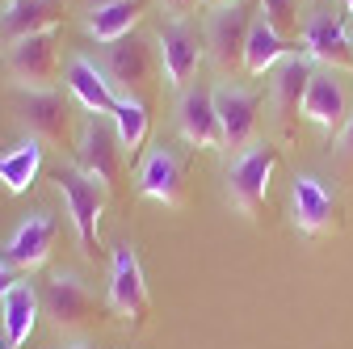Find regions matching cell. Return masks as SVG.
Segmentation results:
<instances>
[{
	"label": "cell",
	"instance_id": "6da1fadb",
	"mask_svg": "<svg viewBox=\"0 0 353 349\" xmlns=\"http://www.w3.org/2000/svg\"><path fill=\"white\" fill-rule=\"evenodd\" d=\"M55 190L63 194V206L72 215V228H76V240H80V252L88 261L101 257V244H97V223H101V210H105V186L93 181L88 172H80L76 164H59L51 172Z\"/></svg>",
	"mask_w": 353,
	"mask_h": 349
},
{
	"label": "cell",
	"instance_id": "7a4b0ae2",
	"mask_svg": "<svg viewBox=\"0 0 353 349\" xmlns=\"http://www.w3.org/2000/svg\"><path fill=\"white\" fill-rule=\"evenodd\" d=\"M282 160L278 143H252L244 148L232 168H228V202L244 215V219H261V206L270 198V177Z\"/></svg>",
	"mask_w": 353,
	"mask_h": 349
},
{
	"label": "cell",
	"instance_id": "3957f363",
	"mask_svg": "<svg viewBox=\"0 0 353 349\" xmlns=\"http://www.w3.org/2000/svg\"><path fill=\"white\" fill-rule=\"evenodd\" d=\"M256 13H261V5H252V0H232V5H223V9H210L206 51H210L219 72L244 68V47H248V34H252Z\"/></svg>",
	"mask_w": 353,
	"mask_h": 349
},
{
	"label": "cell",
	"instance_id": "277c9868",
	"mask_svg": "<svg viewBox=\"0 0 353 349\" xmlns=\"http://www.w3.org/2000/svg\"><path fill=\"white\" fill-rule=\"evenodd\" d=\"M5 68H9L17 89H26V93H51L55 89V76H59V38H55V30L9 42Z\"/></svg>",
	"mask_w": 353,
	"mask_h": 349
},
{
	"label": "cell",
	"instance_id": "5b68a950",
	"mask_svg": "<svg viewBox=\"0 0 353 349\" xmlns=\"http://www.w3.org/2000/svg\"><path fill=\"white\" fill-rule=\"evenodd\" d=\"M76 168L88 172L93 181H101L105 190H118L122 181V139H118V130L114 122H105L101 114H88V122L80 126V135H76Z\"/></svg>",
	"mask_w": 353,
	"mask_h": 349
},
{
	"label": "cell",
	"instance_id": "8992f818",
	"mask_svg": "<svg viewBox=\"0 0 353 349\" xmlns=\"http://www.w3.org/2000/svg\"><path fill=\"white\" fill-rule=\"evenodd\" d=\"M290 219H294V228L303 236L320 240V236H332V232L345 228V206L320 177L303 172V177H294V186H290Z\"/></svg>",
	"mask_w": 353,
	"mask_h": 349
},
{
	"label": "cell",
	"instance_id": "52a82bcc",
	"mask_svg": "<svg viewBox=\"0 0 353 349\" xmlns=\"http://www.w3.org/2000/svg\"><path fill=\"white\" fill-rule=\"evenodd\" d=\"M38 299H42V316H47L59 332H80L101 316V303L93 299V290H88L76 274H55Z\"/></svg>",
	"mask_w": 353,
	"mask_h": 349
},
{
	"label": "cell",
	"instance_id": "ba28073f",
	"mask_svg": "<svg viewBox=\"0 0 353 349\" xmlns=\"http://www.w3.org/2000/svg\"><path fill=\"white\" fill-rule=\"evenodd\" d=\"M105 76L110 84H118L122 97H139L148 101L152 84H156V55H152V42L139 34H126L118 38L114 47L105 51Z\"/></svg>",
	"mask_w": 353,
	"mask_h": 349
},
{
	"label": "cell",
	"instance_id": "9c48e42d",
	"mask_svg": "<svg viewBox=\"0 0 353 349\" xmlns=\"http://www.w3.org/2000/svg\"><path fill=\"white\" fill-rule=\"evenodd\" d=\"M202 55H206V34H198L190 17H172L160 30V72L172 89H190Z\"/></svg>",
	"mask_w": 353,
	"mask_h": 349
},
{
	"label": "cell",
	"instance_id": "30bf717a",
	"mask_svg": "<svg viewBox=\"0 0 353 349\" xmlns=\"http://www.w3.org/2000/svg\"><path fill=\"white\" fill-rule=\"evenodd\" d=\"M110 308L118 320H126L130 328H143L152 299H148V282H143V266L130 244L114 248V274H110Z\"/></svg>",
	"mask_w": 353,
	"mask_h": 349
},
{
	"label": "cell",
	"instance_id": "8fae6325",
	"mask_svg": "<svg viewBox=\"0 0 353 349\" xmlns=\"http://www.w3.org/2000/svg\"><path fill=\"white\" fill-rule=\"evenodd\" d=\"M261 106L265 97L256 89H240V84H219L214 89V110H219V126H223V148H252L256 130H261Z\"/></svg>",
	"mask_w": 353,
	"mask_h": 349
},
{
	"label": "cell",
	"instance_id": "7c38bea8",
	"mask_svg": "<svg viewBox=\"0 0 353 349\" xmlns=\"http://www.w3.org/2000/svg\"><path fill=\"white\" fill-rule=\"evenodd\" d=\"M26 135L47 143V148H76L72 139V101L63 93H26L21 110H17Z\"/></svg>",
	"mask_w": 353,
	"mask_h": 349
},
{
	"label": "cell",
	"instance_id": "4fadbf2b",
	"mask_svg": "<svg viewBox=\"0 0 353 349\" xmlns=\"http://www.w3.org/2000/svg\"><path fill=\"white\" fill-rule=\"evenodd\" d=\"M139 194L160 202V206H172L181 210L185 198H190V172H185V160L176 156L172 148H152L139 164Z\"/></svg>",
	"mask_w": 353,
	"mask_h": 349
},
{
	"label": "cell",
	"instance_id": "5bb4252c",
	"mask_svg": "<svg viewBox=\"0 0 353 349\" xmlns=\"http://www.w3.org/2000/svg\"><path fill=\"white\" fill-rule=\"evenodd\" d=\"M299 42L307 59H316L332 72H353V42H349V26L341 21V13H328V9L312 13L303 21Z\"/></svg>",
	"mask_w": 353,
	"mask_h": 349
},
{
	"label": "cell",
	"instance_id": "9a60e30c",
	"mask_svg": "<svg viewBox=\"0 0 353 349\" xmlns=\"http://www.w3.org/2000/svg\"><path fill=\"white\" fill-rule=\"evenodd\" d=\"M176 130L190 148L214 152L223 148V126H219V110H214V89L206 84H190L176 101Z\"/></svg>",
	"mask_w": 353,
	"mask_h": 349
},
{
	"label": "cell",
	"instance_id": "2e32d148",
	"mask_svg": "<svg viewBox=\"0 0 353 349\" xmlns=\"http://www.w3.org/2000/svg\"><path fill=\"white\" fill-rule=\"evenodd\" d=\"M349 93H345V84L336 80V72H316L312 84H307V97H303V118L320 126L324 135H341V126L349 122Z\"/></svg>",
	"mask_w": 353,
	"mask_h": 349
},
{
	"label": "cell",
	"instance_id": "e0dca14e",
	"mask_svg": "<svg viewBox=\"0 0 353 349\" xmlns=\"http://www.w3.org/2000/svg\"><path fill=\"white\" fill-rule=\"evenodd\" d=\"M312 76H316V68H312V59H307V55H290L274 72V114H278L282 139L294 135V118H303V97H307Z\"/></svg>",
	"mask_w": 353,
	"mask_h": 349
},
{
	"label": "cell",
	"instance_id": "ac0fdd59",
	"mask_svg": "<svg viewBox=\"0 0 353 349\" xmlns=\"http://www.w3.org/2000/svg\"><path fill=\"white\" fill-rule=\"evenodd\" d=\"M55 236H59L55 215L38 210V215H30V219L13 232V240L5 248V261H9L13 270H38V266H47V257L55 248Z\"/></svg>",
	"mask_w": 353,
	"mask_h": 349
},
{
	"label": "cell",
	"instance_id": "d6986e66",
	"mask_svg": "<svg viewBox=\"0 0 353 349\" xmlns=\"http://www.w3.org/2000/svg\"><path fill=\"white\" fill-rule=\"evenodd\" d=\"M68 17L63 0H13L0 13V34L9 42L17 38H30V34H47V30H59V21Z\"/></svg>",
	"mask_w": 353,
	"mask_h": 349
},
{
	"label": "cell",
	"instance_id": "ffe728a7",
	"mask_svg": "<svg viewBox=\"0 0 353 349\" xmlns=\"http://www.w3.org/2000/svg\"><path fill=\"white\" fill-rule=\"evenodd\" d=\"M299 47H303V42L282 38L270 21L256 13L252 34H248V47H244V72L248 76H265V72H274L278 63H286L290 55H299Z\"/></svg>",
	"mask_w": 353,
	"mask_h": 349
},
{
	"label": "cell",
	"instance_id": "44dd1931",
	"mask_svg": "<svg viewBox=\"0 0 353 349\" xmlns=\"http://www.w3.org/2000/svg\"><path fill=\"white\" fill-rule=\"evenodd\" d=\"M152 0H114V5H101V9H88L84 17V30L88 38H97L101 47H114L118 38H126L130 30H135L143 21Z\"/></svg>",
	"mask_w": 353,
	"mask_h": 349
},
{
	"label": "cell",
	"instance_id": "7402d4cb",
	"mask_svg": "<svg viewBox=\"0 0 353 349\" xmlns=\"http://www.w3.org/2000/svg\"><path fill=\"white\" fill-rule=\"evenodd\" d=\"M63 80H68L72 97H76L88 114H114L118 97H114V89H110L105 72H97V63H88V59H80V55H76V59L68 63Z\"/></svg>",
	"mask_w": 353,
	"mask_h": 349
},
{
	"label": "cell",
	"instance_id": "603a6c76",
	"mask_svg": "<svg viewBox=\"0 0 353 349\" xmlns=\"http://www.w3.org/2000/svg\"><path fill=\"white\" fill-rule=\"evenodd\" d=\"M38 308L42 299L30 282H17L9 295H5V332H9V349H21L34 332V320H38Z\"/></svg>",
	"mask_w": 353,
	"mask_h": 349
},
{
	"label": "cell",
	"instance_id": "cb8c5ba5",
	"mask_svg": "<svg viewBox=\"0 0 353 349\" xmlns=\"http://www.w3.org/2000/svg\"><path fill=\"white\" fill-rule=\"evenodd\" d=\"M42 168V143L38 139H21L17 148H9L0 156V181H5L9 194H26Z\"/></svg>",
	"mask_w": 353,
	"mask_h": 349
},
{
	"label": "cell",
	"instance_id": "d4e9b609",
	"mask_svg": "<svg viewBox=\"0 0 353 349\" xmlns=\"http://www.w3.org/2000/svg\"><path fill=\"white\" fill-rule=\"evenodd\" d=\"M110 118H114V130H118L122 148H126L130 156H139L148 130H152V110H148V101H139V97H118V106H114Z\"/></svg>",
	"mask_w": 353,
	"mask_h": 349
},
{
	"label": "cell",
	"instance_id": "484cf974",
	"mask_svg": "<svg viewBox=\"0 0 353 349\" xmlns=\"http://www.w3.org/2000/svg\"><path fill=\"white\" fill-rule=\"evenodd\" d=\"M261 5V17L270 21L282 38H294L299 42V34H303V13H299V0H256Z\"/></svg>",
	"mask_w": 353,
	"mask_h": 349
},
{
	"label": "cell",
	"instance_id": "4316f807",
	"mask_svg": "<svg viewBox=\"0 0 353 349\" xmlns=\"http://www.w3.org/2000/svg\"><path fill=\"white\" fill-rule=\"evenodd\" d=\"M336 156L353 168V110H349V122L341 126V135H336Z\"/></svg>",
	"mask_w": 353,
	"mask_h": 349
},
{
	"label": "cell",
	"instance_id": "83f0119b",
	"mask_svg": "<svg viewBox=\"0 0 353 349\" xmlns=\"http://www.w3.org/2000/svg\"><path fill=\"white\" fill-rule=\"evenodd\" d=\"M198 5H206V0H164V9H168L172 17H190Z\"/></svg>",
	"mask_w": 353,
	"mask_h": 349
},
{
	"label": "cell",
	"instance_id": "f1b7e54d",
	"mask_svg": "<svg viewBox=\"0 0 353 349\" xmlns=\"http://www.w3.org/2000/svg\"><path fill=\"white\" fill-rule=\"evenodd\" d=\"M13 286H17V278H13V266H9L5 257H0V299H5Z\"/></svg>",
	"mask_w": 353,
	"mask_h": 349
},
{
	"label": "cell",
	"instance_id": "f546056e",
	"mask_svg": "<svg viewBox=\"0 0 353 349\" xmlns=\"http://www.w3.org/2000/svg\"><path fill=\"white\" fill-rule=\"evenodd\" d=\"M88 9H101V5H114V0H84Z\"/></svg>",
	"mask_w": 353,
	"mask_h": 349
},
{
	"label": "cell",
	"instance_id": "4dcf8cb0",
	"mask_svg": "<svg viewBox=\"0 0 353 349\" xmlns=\"http://www.w3.org/2000/svg\"><path fill=\"white\" fill-rule=\"evenodd\" d=\"M206 5H210V9H223V5H232V0H206Z\"/></svg>",
	"mask_w": 353,
	"mask_h": 349
},
{
	"label": "cell",
	"instance_id": "1f68e13d",
	"mask_svg": "<svg viewBox=\"0 0 353 349\" xmlns=\"http://www.w3.org/2000/svg\"><path fill=\"white\" fill-rule=\"evenodd\" d=\"M68 349H97V345H88V341H76V345H68Z\"/></svg>",
	"mask_w": 353,
	"mask_h": 349
},
{
	"label": "cell",
	"instance_id": "d6a6232c",
	"mask_svg": "<svg viewBox=\"0 0 353 349\" xmlns=\"http://www.w3.org/2000/svg\"><path fill=\"white\" fill-rule=\"evenodd\" d=\"M345 13H353V0H345Z\"/></svg>",
	"mask_w": 353,
	"mask_h": 349
},
{
	"label": "cell",
	"instance_id": "836d02e7",
	"mask_svg": "<svg viewBox=\"0 0 353 349\" xmlns=\"http://www.w3.org/2000/svg\"><path fill=\"white\" fill-rule=\"evenodd\" d=\"M349 42H353V26H349Z\"/></svg>",
	"mask_w": 353,
	"mask_h": 349
},
{
	"label": "cell",
	"instance_id": "e575fe53",
	"mask_svg": "<svg viewBox=\"0 0 353 349\" xmlns=\"http://www.w3.org/2000/svg\"><path fill=\"white\" fill-rule=\"evenodd\" d=\"M341 5H345V0H341Z\"/></svg>",
	"mask_w": 353,
	"mask_h": 349
},
{
	"label": "cell",
	"instance_id": "d590c367",
	"mask_svg": "<svg viewBox=\"0 0 353 349\" xmlns=\"http://www.w3.org/2000/svg\"><path fill=\"white\" fill-rule=\"evenodd\" d=\"M9 5H13V0H9Z\"/></svg>",
	"mask_w": 353,
	"mask_h": 349
}]
</instances>
